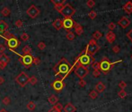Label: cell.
Segmentation results:
<instances>
[{
  "mask_svg": "<svg viewBox=\"0 0 132 112\" xmlns=\"http://www.w3.org/2000/svg\"><path fill=\"white\" fill-rule=\"evenodd\" d=\"M73 69L74 68L72 65L68 62L65 58H61L53 68L55 76H59L62 80H64V79L70 74Z\"/></svg>",
  "mask_w": 132,
  "mask_h": 112,
  "instance_id": "1",
  "label": "cell"
},
{
  "mask_svg": "<svg viewBox=\"0 0 132 112\" xmlns=\"http://www.w3.org/2000/svg\"><path fill=\"white\" fill-rule=\"evenodd\" d=\"M93 62H95V59H94L93 56L88 54L86 51L84 49L75 58L72 67L75 69L77 65H83L86 68H88L90 65H92Z\"/></svg>",
  "mask_w": 132,
  "mask_h": 112,
  "instance_id": "2",
  "label": "cell"
},
{
  "mask_svg": "<svg viewBox=\"0 0 132 112\" xmlns=\"http://www.w3.org/2000/svg\"><path fill=\"white\" fill-rule=\"evenodd\" d=\"M121 60H119L115 62H111L106 57H103L102 60L99 62V71L102 72L103 74H107L108 72L113 69L114 65L117 62H121Z\"/></svg>",
  "mask_w": 132,
  "mask_h": 112,
  "instance_id": "3",
  "label": "cell"
},
{
  "mask_svg": "<svg viewBox=\"0 0 132 112\" xmlns=\"http://www.w3.org/2000/svg\"><path fill=\"white\" fill-rule=\"evenodd\" d=\"M99 49H100V47L96 43V41H95L94 39H91V40L89 41V43H88L86 48H85L87 53L89 54L92 56L95 55Z\"/></svg>",
  "mask_w": 132,
  "mask_h": 112,
  "instance_id": "4",
  "label": "cell"
},
{
  "mask_svg": "<svg viewBox=\"0 0 132 112\" xmlns=\"http://www.w3.org/2000/svg\"><path fill=\"white\" fill-rule=\"evenodd\" d=\"M75 12H76V10L70 4L66 3L64 5L63 8H62V9L60 12V13L65 18H72V16L75 13Z\"/></svg>",
  "mask_w": 132,
  "mask_h": 112,
  "instance_id": "5",
  "label": "cell"
},
{
  "mask_svg": "<svg viewBox=\"0 0 132 112\" xmlns=\"http://www.w3.org/2000/svg\"><path fill=\"white\" fill-rule=\"evenodd\" d=\"M33 59H34V56L32 55H20V57H19V62L24 67L28 69L30 66H32V65L34 64Z\"/></svg>",
  "mask_w": 132,
  "mask_h": 112,
  "instance_id": "6",
  "label": "cell"
},
{
  "mask_svg": "<svg viewBox=\"0 0 132 112\" xmlns=\"http://www.w3.org/2000/svg\"><path fill=\"white\" fill-rule=\"evenodd\" d=\"M29 79L30 77L25 72H21L16 78L15 81L17 84H19L21 87H26V85L29 83Z\"/></svg>",
  "mask_w": 132,
  "mask_h": 112,
  "instance_id": "7",
  "label": "cell"
},
{
  "mask_svg": "<svg viewBox=\"0 0 132 112\" xmlns=\"http://www.w3.org/2000/svg\"><path fill=\"white\" fill-rule=\"evenodd\" d=\"M5 44L8 46L11 51H13V49L17 48L21 44V42L18 40V38L15 35H12L11 37L8 39H5Z\"/></svg>",
  "mask_w": 132,
  "mask_h": 112,
  "instance_id": "8",
  "label": "cell"
},
{
  "mask_svg": "<svg viewBox=\"0 0 132 112\" xmlns=\"http://www.w3.org/2000/svg\"><path fill=\"white\" fill-rule=\"evenodd\" d=\"M74 72H75V75H76L80 80H83L89 72L88 68H86L83 66V65H77V66L74 69Z\"/></svg>",
  "mask_w": 132,
  "mask_h": 112,
  "instance_id": "9",
  "label": "cell"
},
{
  "mask_svg": "<svg viewBox=\"0 0 132 112\" xmlns=\"http://www.w3.org/2000/svg\"><path fill=\"white\" fill-rule=\"evenodd\" d=\"M76 22L74 21V19L72 18H65L62 20V27H63L66 31H71L72 28L75 27V25Z\"/></svg>",
  "mask_w": 132,
  "mask_h": 112,
  "instance_id": "10",
  "label": "cell"
},
{
  "mask_svg": "<svg viewBox=\"0 0 132 112\" xmlns=\"http://www.w3.org/2000/svg\"><path fill=\"white\" fill-rule=\"evenodd\" d=\"M51 85L52 88L56 92H61L65 87V84L61 79H57V80H55Z\"/></svg>",
  "mask_w": 132,
  "mask_h": 112,
  "instance_id": "11",
  "label": "cell"
},
{
  "mask_svg": "<svg viewBox=\"0 0 132 112\" xmlns=\"http://www.w3.org/2000/svg\"><path fill=\"white\" fill-rule=\"evenodd\" d=\"M27 14L32 19H35L40 14V10L36 7V5H31L30 7L27 9Z\"/></svg>",
  "mask_w": 132,
  "mask_h": 112,
  "instance_id": "12",
  "label": "cell"
},
{
  "mask_svg": "<svg viewBox=\"0 0 132 112\" xmlns=\"http://www.w3.org/2000/svg\"><path fill=\"white\" fill-rule=\"evenodd\" d=\"M130 23H131V21L129 20V19L126 16H123L120 20L118 21V24L120 25L123 29L127 28L130 25Z\"/></svg>",
  "mask_w": 132,
  "mask_h": 112,
  "instance_id": "13",
  "label": "cell"
},
{
  "mask_svg": "<svg viewBox=\"0 0 132 112\" xmlns=\"http://www.w3.org/2000/svg\"><path fill=\"white\" fill-rule=\"evenodd\" d=\"M106 39L110 44H112L116 40V35L113 31H109L106 34Z\"/></svg>",
  "mask_w": 132,
  "mask_h": 112,
  "instance_id": "14",
  "label": "cell"
},
{
  "mask_svg": "<svg viewBox=\"0 0 132 112\" xmlns=\"http://www.w3.org/2000/svg\"><path fill=\"white\" fill-rule=\"evenodd\" d=\"M63 110L65 112H75L76 111V108L72 103H68L63 108Z\"/></svg>",
  "mask_w": 132,
  "mask_h": 112,
  "instance_id": "15",
  "label": "cell"
},
{
  "mask_svg": "<svg viewBox=\"0 0 132 112\" xmlns=\"http://www.w3.org/2000/svg\"><path fill=\"white\" fill-rule=\"evenodd\" d=\"M123 9L127 12L128 14L132 13V2H127L123 5Z\"/></svg>",
  "mask_w": 132,
  "mask_h": 112,
  "instance_id": "16",
  "label": "cell"
},
{
  "mask_svg": "<svg viewBox=\"0 0 132 112\" xmlns=\"http://www.w3.org/2000/svg\"><path fill=\"white\" fill-rule=\"evenodd\" d=\"M52 26L57 30H60L62 28V19H56L52 23Z\"/></svg>",
  "mask_w": 132,
  "mask_h": 112,
  "instance_id": "17",
  "label": "cell"
},
{
  "mask_svg": "<svg viewBox=\"0 0 132 112\" xmlns=\"http://www.w3.org/2000/svg\"><path fill=\"white\" fill-rule=\"evenodd\" d=\"M106 89V86L102 83V82H99L95 87V90L97 93H102Z\"/></svg>",
  "mask_w": 132,
  "mask_h": 112,
  "instance_id": "18",
  "label": "cell"
},
{
  "mask_svg": "<svg viewBox=\"0 0 132 112\" xmlns=\"http://www.w3.org/2000/svg\"><path fill=\"white\" fill-rule=\"evenodd\" d=\"M75 33H76V34L80 36L83 34V28L82 27V25H80L79 23H76L75 25Z\"/></svg>",
  "mask_w": 132,
  "mask_h": 112,
  "instance_id": "19",
  "label": "cell"
},
{
  "mask_svg": "<svg viewBox=\"0 0 132 112\" xmlns=\"http://www.w3.org/2000/svg\"><path fill=\"white\" fill-rule=\"evenodd\" d=\"M8 27V24L4 20H0V34H2L5 30H7Z\"/></svg>",
  "mask_w": 132,
  "mask_h": 112,
  "instance_id": "20",
  "label": "cell"
},
{
  "mask_svg": "<svg viewBox=\"0 0 132 112\" xmlns=\"http://www.w3.org/2000/svg\"><path fill=\"white\" fill-rule=\"evenodd\" d=\"M9 62H10V58H9V56H7V55H5V53L0 55V62L1 63L7 65Z\"/></svg>",
  "mask_w": 132,
  "mask_h": 112,
  "instance_id": "21",
  "label": "cell"
},
{
  "mask_svg": "<svg viewBox=\"0 0 132 112\" xmlns=\"http://www.w3.org/2000/svg\"><path fill=\"white\" fill-rule=\"evenodd\" d=\"M58 98L56 97L55 95H51V97H50L49 98H48V102L51 104H53V105H54V104H56L58 103Z\"/></svg>",
  "mask_w": 132,
  "mask_h": 112,
  "instance_id": "22",
  "label": "cell"
},
{
  "mask_svg": "<svg viewBox=\"0 0 132 112\" xmlns=\"http://www.w3.org/2000/svg\"><path fill=\"white\" fill-rule=\"evenodd\" d=\"M1 13L3 16L6 17V16H9L11 13V11L9 8L7 7H3L2 9L1 10Z\"/></svg>",
  "mask_w": 132,
  "mask_h": 112,
  "instance_id": "23",
  "label": "cell"
},
{
  "mask_svg": "<svg viewBox=\"0 0 132 112\" xmlns=\"http://www.w3.org/2000/svg\"><path fill=\"white\" fill-rule=\"evenodd\" d=\"M23 55H31V48L29 45H26L24 46L22 49Z\"/></svg>",
  "mask_w": 132,
  "mask_h": 112,
  "instance_id": "24",
  "label": "cell"
},
{
  "mask_svg": "<svg viewBox=\"0 0 132 112\" xmlns=\"http://www.w3.org/2000/svg\"><path fill=\"white\" fill-rule=\"evenodd\" d=\"M27 108L29 110V111H33L35 110L36 108V104L33 101H30L27 104Z\"/></svg>",
  "mask_w": 132,
  "mask_h": 112,
  "instance_id": "25",
  "label": "cell"
},
{
  "mask_svg": "<svg viewBox=\"0 0 132 112\" xmlns=\"http://www.w3.org/2000/svg\"><path fill=\"white\" fill-rule=\"evenodd\" d=\"M102 33L100 32V31H99V30H96L94 34H92V39H94L95 41H97V40H99V39H100L102 37Z\"/></svg>",
  "mask_w": 132,
  "mask_h": 112,
  "instance_id": "26",
  "label": "cell"
},
{
  "mask_svg": "<svg viewBox=\"0 0 132 112\" xmlns=\"http://www.w3.org/2000/svg\"><path fill=\"white\" fill-rule=\"evenodd\" d=\"M75 34L72 32V31H69L66 34V38L68 39V41H73L75 39Z\"/></svg>",
  "mask_w": 132,
  "mask_h": 112,
  "instance_id": "27",
  "label": "cell"
},
{
  "mask_svg": "<svg viewBox=\"0 0 132 112\" xmlns=\"http://www.w3.org/2000/svg\"><path fill=\"white\" fill-rule=\"evenodd\" d=\"M37 81H38V80H37V77L35 76H32L31 77H30V79H29V83H30L31 85H33V86L36 85Z\"/></svg>",
  "mask_w": 132,
  "mask_h": 112,
  "instance_id": "28",
  "label": "cell"
},
{
  "mask_svg": "<svg viewBox=\"0 0 132 112\" xmlns=\"http://www.w3.org/2000/svg\"><path fill=\"white\" fill-rule=\"evenodd\" d=\"M89 96L91 99H92V100H94V99H96L97 97H98V93L95 90H93L92 91H90V93L89 94Z\"/></svg>",
  "mask_w": 132,
  "mask_h": 112,
  "instance_id": "29",
  "label": "cell"
},
{
  "mask_svg": "<svg viewBox=\"0 0 132 112\" xmlns=\"http://www.w3.org/2000/svg\"><path fill=\"white\" fill-rule=\"evenodd\" d=\"M20 38L22 39L23 41H27L29 39H30V36L27 34L26 32H24V33H23V34L20 35Z\"/></svg>",
  "mask_w": 132,
  "mask_h": 112,
  "instance_id": "30",
  "label": "cell"
},
{
  "mask_svg": "<svg viewBox=\"0 0 132 112\" xmlns=\"http://www.w3.org/2000/svg\"><path fill=\"white\" fill-rule=\"evenodd\" d=\"M53 4H54V5H61V4H65V2H66V1L65 0H61V1H59V0H51V1Z\"/></svg>",
  "mask_w": 132,
  "mask_h": 112,
  "instance_id": "31",
  "label": "cell"
},
{
  "mask_svg": "<svg viewBox=\"0 0 132 112\" xmlns=\"http://www.w3.org/2000/svg\"><path fill=\"white\" fill-rule=\"evenodd\" d=\"M88 16H89V17L91 19H95V18L96 17L97 14H96V12L95 11L92 10V11H90V12H89V14H88Z\"/></svg>",
  "mask_w": 132,
  "mask_h": 112,
  "instance_id": "32",
  "label": "cell"
},
{
  "mask_svg": "<svg viewBox=\"0 0 132 112\" xmlns=\"http://www.w3.org/2000/svg\"><path fill=\"white\" fill-rule=\"evenodd\" d=\"M127 95H128L127 92L125 91L124 90H121L118 93V96L120 97L121 98H124V97H126Z\"/></svg>",
  "mask_w": 132,
  "mask_h": 112,
  "instance_id": "33",
  "label": "cell"
},
{
  "mask_svg": "<svg viewBox=\"0 0 132 112\" xmlns=\"http://www.w3.org/2000/svg\"><path fill=\"white\" fill-rule=\"evenodd\" d=\"M10 101H11V100H10V98L9 97H5L2 100V104H5V105H9L10 104Z\"/></svg>",
  "mask_w": 132,
  "mask_h": 112,
  "instance_id": "34",
  "label": "cell"
},
{
  "mask_svg": "<svg viewBox=\"0 0 132 112\" xmlns=\"http://www.w3.org/2000/svg\"><path fill=\"white\" fill-rule=\"evenodd\" d=\"M37 48H38L40 50H44L46 48V44H45L44 42L41 41V42H39L38 44H37Z\"/></svg>",
  "mask_w": 132,
  "mask_h": 112,
  "instance_id": "35",
  "label": "cell"
},
{
  "mask_svg": "<svg viewBox=\"0 0 132 112\" xmlns=\"http://www.w3.org/2000/svg\"><path fill=\"white\" fill-rule=\"evenodd\" d=\"M86 5H87L88 7H89V8H92V7H94V6H95L96 2H94L93 0H89V1H87Z\"/></svg>",
  "mask_w": 132,
  "mask_h": 112,
  "instance_id": "36",
  "label": "cell"
},
{
  "mask_svg": "<svg viewBox=\"0 0 132 112\" xmlns=\"http://www.w3.org/2000/svg\"><path fill=\"white\" fill-rule=\"evenodd\" d=\"M15 25H16V27L21 28L23 27V21L21 20V19H17V20L15 22Z\"/></svg>",
  "mask_w": 132,
  "mask_h": 112,
  "instance_id": "37",
  "label": "cell"
},
{
  "mask_svg": "<svg viewBox=\"0 0 132 112\" xmlns=\"http://www.w3.org/2000/svg\"><path fill=\"white\" fill-rule=\"evenodd\" d=\"M92 67L94 70H99V62H95L92 64Z\"/></svg>",
  "mask_w": 132,
  "mask_h": 112,
  "instance_id": "38",
  "label": "cell"
},
{
  "mask_svg": "<svg viewBox=\"0 0 132 112\" xmlns=\"http://www.w3.org/2000/svg\"><path fill=\"white\" fill-rule=\"evenodd\" d=\"M53 107H54V108H56L57 110L60 111H61V110L63 109V106H62V104H60V103H57L56 104H54Z\"/></svg>",
  "mask_w": 132,
  "mask_h": 112,
  "instance_id": "39",
  "label": "cell"
},
{
  "mask_svg": "<svg viewBox=\"0 0 132 112\" xmlns=\"http://www.w3.org/2000/svg\"><path fill=\"white\" fill-rule=\"evenodd\" d=\"M119 87H120L121 90H124L125 88H126L127 87V83H125L124 81H121L120 83H119Z\"/></svg>",
  "mask_w": 132,
  "mask_h": 112,
  "instance_id": "40",
  "label": "cell"
},
{
  "mask_svg": "<svg viewBox=\"0 0 132 112\" xmlns=\"http://www.w3.org/2000/svg\"><path fill=\"white\" fill-rule=\"evenodd\" d=\"M33 63L36 65H40L41 63V59L39 58H37V57H34V59H33Z\"/></svg>",
  "mask_w": 132,
  "mask_h": 112,
  "instance_id": "41",
  "label": "cell"
},
{
  "mask_svg": "<svg viewBox=\"0 0 132 112\" xmlns=\"http://www.w3.org/2000/svg\"><path fill=\"white\" fill-rule=\"evenodd\" d=\"M112 50H113V51H114V53H116V54L119 53V52H120V51H121L120 47H119L118 45H115V46H114V47H113V48H112Z\"/></svg>",
  "mask_w": 132,
  "mask_h": 112,
  "instance_id": "42",
  "label": "cell"
},
{
  "mask_svg": "<svg viewBox=\"0 0 132 112\" xmlns=\"http://www.w3.org/2000/svg\"><path fill=\"white\" fill-rule=\"evenodd\" d=\"M63 6H64V5L63 4H61V5H54V9L57 10L58 12H61V10L62 9V8H63Z\"/></svg>",
  "mask_w": 132,
  "mask_h": 112,
  "instance_id": "43",
  "label": "cell"
},
{
  "mask_svg": "<svg viewBox=\"0 0 132 112\" xmlns=\"http://www.w3.org/2000/svg\"><path fill=\"white\" fill-rule=\"evenodd\" d=\"M5 50H6L5 46L4 44H0V55H1V54H4Z\"/></svg>",
  "mask_w": 132,
  "mask_h": 112,
  "instance_id": "44",
  "label": "cell"
},
{
  "mask_svg": "<svg viewBox=\"0 0 132 112\" xmlns=\"http://www.w3.org/2000/svg\"><path fill=\"white\" fill-rule=\"evenodd\" d=\"M116 24L114 23H110L108 24V28L110 30H114L116 28Z\"/></svg>",
  "mask_w": 132,
  "mask_h": 112,
  "instance_id": "45",
  "label": "cell"
},
{
  "mask_svg": "<svg viewBox=\"0 0 132 112\" xmlns=\"http://www.w3.org/2000/svg\"><path fill=\"white\" fill-rule=\"evenodd\" d=\"M92 76L94 77H99L100 76V71L99 70H93Z\"/></svg>",
  "mask_w": 132,
  "mask_h": 112,
  "instance_id": "46",
  "label": "cell"
},
{
  "mask_svg": "<svg viewBox=\"0 0 132 112\" xmlns=\"http://www.w3.org/2000/svg\"><path fill=\"white\" fill-rule=\"evenodd\" d=\"M79 85L81 87H86V82L84 80H80L79 81Z\"/></svg>",
  "mask_w": 132,
  "mask_h": 112,
  "instance_id": "47",
  "label": "cell"
},
{
  "mask_svg": "<svg viewBox=\"0 0 132 112\" xmlns=\"http://www.w3.org/2000/svg\"><path fill=\"white\" fill-rule=\"evenodd\" d=\"M127 37L130 39V40L131 41V42H132V29L127 34Z\"/></svg>",
  "mask_w": 132,
  "mask_h": 112,
  "instance_id": "48",
  "label": "cell"
},
{
  "mask_svg": "<svg viewBox=\"0 0 132 112\" xmlns=\"http://www.w3.org/2000/svg\"><path fill=\"white\" fill-rule=\"evenodd\" d=\"M47 112H61V111H58V110H57L56 108H54V107H52L51 109H50Z\"/></svg>",
  "mask_w": 132,
  "mask_h": 112,
  "instance_id": "49",
  "label": "cell"
},
{
  "mask_svg": "<svg viewBox=\"0 0 132 112\" xmlns=\"http://www.w3.org/2000/svg\"><path fill=\"white\" fill-rule=\"evenodd\" d=\"M7 65H5V64H4V63H1L0 62V69H4L5 68V66Z\"/></svg>",
  "mask_w": 132,
  "mask_h": 112,
  "instance_id": "50",
  "label": "cell"
},
{
  "mask_svg": "<svg viewBox=\"0 0 132 112\" xmlns=\"http://www.w3.org/2000/svg\"><path fill=\"white\" fill-rule=\"evenodd\" d=\"M4 82H5V79H4L2 76H0V85L3 84Z\"/></svg>",
  "mask_w": 132,
  "mask_h": 112,
  "instance_id": "51",
  "label": "cell"
},
{
  "mask_svg": "<svg viewBox=\"0 0 132 112\" xmlns=\"http://www.w3.org/2000/svg\"><path fill=\"white\" fill-rule=\"evenodd\" d=\"M0 112H8V111H6L5 109H2L1 111H0Z\"/></svg>",
  "mask_w": 132,
  "mask_h": 112,
  "instance_id": "52",
  "label": "cell"
},
{
  "mask_svg": "<svg viewBox=\"0 0 132 112\" xmlns=\"http://www.w3.org/2000/svg\"><path fill=\"white\" fill-rule=\"evenodd\" d=\"M131 59H132V55H131Z\"/></svg>",
  "mask_w": 132,
  "mask_h": 112,
  "instance_id": "53",
  "label": "cell"
}]
</instances>
